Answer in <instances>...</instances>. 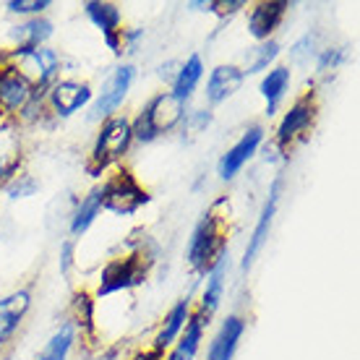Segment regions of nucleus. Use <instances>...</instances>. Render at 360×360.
I'll return each instance as SVG.
<instances>
[{"label":"nucleus","instance_id":"obj_6","mask_svg":"<svg viewBox=\"0 0 360 360\" xmlns=\"http://www.w3.org/2000/svg\"><path fill=\"white\" fill-rule=\"evenodd\" d=\"M149 269H152V264L144 262V259L136 256V253H126V256L110 259V262L105 264L102 274H99L97 290H94V300H102V297H110V295H120V292H128V290L144 285V279L149 277Z\"/></svg>","mask_w":360,"mask_h":360},{"label":"nucleus","instance_id":"obj_36","mask_svg":"<svg viewBox=\"0 0 360 360\" xmlns=\"http://www.w3.org/2000/svg\"><path fill=\"white\" fill-rule=\"evenodd\" d=\"M131 360H165V355H162V352H154L152 347H149V350H144V352H139V355H134Z\"/></svg>","mask_w":360,"mask_h":360},{"label":"nucleus","instance_id":"obj_21","mask_svg":"<svg viewBox=\"0 0 360 360\" xmlns=\"http://www.w3.org/2000/svg\"><path fill=\"white\" fill-rule=\"evenodd\" d=\"M290 82H292L290 65H271L269 71L264 73L262 84H259V94H262L264 102H266V115L269 117L279 112V105L285 102Z\"/></svg>","mask_w":360,"mask_h":360},{"label":"nucleus","instance_id":"obj_28","mask_svg":"<svg viewBox=\"0 0 360 360\" xmlns=\"http://www.w3.org/2000/svg\"><path fill=\"white\" fill-rule=\"evenodd\" d=\"M47 8H53L50 0H8L6 3V11H8L11 16H18V18L45 16Z\"/></svg>","mask_w":360,"mask_h":360},{"label":"nucleus","instance_id":"obj_3","mask_svg":"<svg viewBox=\"0 0 360 360\" xmlns=\"http://www.w3.org/2000/svg\"><path fill=\"white\" fill-rule=\"evenodd\" d=\"M3 55H6V60H8L39 94H45V91L60 79L63 58H60V53L53 50L50 45L8 47V50H3Z\"/></svg>","mask_w":360,"mask_h":360},{"label":"nucleus","instance_id":"obj_7","mask_svg":"<svg viewBox=\"0 0 360 360\" xmlns=\"http://www.w3.org/2000/svg\"><path fill=\"white\" fill-rule=\"evenodd\" d=\"M136 82V68L131 63H120L112 68L105 84L99 86V91L91 99V110L89 117L91 120H108V117L117 115V110L123 108V102L131 94V86Z\"/></svg>","mask_w":360,"mask_h":360},{"label":"nucleus","instance_id":"obj_27","mask_svg":"<svg viewBox=\"0 0 360 360\" xmlns=\"http://www.w3.org/2000/svg\"><path fill=\"white\" fill-rule=\"evenodd\" d=\"M279 42L277 39H266V42H256V47H251L248 53H245V63L240 65L243 68L245 76H251V73H262V71H269L274 60L279 58Z\"/></svg>","mask_w":360,"mask_h":360},{"label":"nucleus","instance_id":"obj_22","mask_svg":"<svg viewBox=\"0 0 360 360\" xmlns=\"http://www.w3.org/2000/svg\"><path fill=\"white\" fill-rule=\"evenodd\" d=\"M207 282H204V290H201V297H198L196 311H201L204 316H212L219 311V303H222V295H225V279H227V256L222 262H217L212 269L204 274Z\"/></svg>","mask_w":360,"mask_h":360},{"label":"nucleus","instance_id":"obj_18","mask_svg":"<svg viewBox=\"0 0 360 360\" xmlns=\"http://www.w3.org/2000/svg\"><path fill=\"white\" fill-rule=\"evenodd\" d=\"M245 319L238 314H230L219 324L217 334L212 337V342H209V350H207V360H233L235 352H238V345L243 340L245 334Z\"/></svg>","mask_w":360,"mask_h":360},{"label":"nucleus","instance_id":"obj_35","mask_svg":"<svg viewBox=\"0 0 360 360\" xmlns=\"http://www.w3.org/2000/svg\"><path fill=\"white\" fill-rule=\"evenodd\" d=\"M178 68H180V63H167V65H162V68H160V76L165 79V84H167V86H172L175 76H178Z\"/></svg>","mask_w":360,"mask_h":360},{"label":"nucleus","instance_id":"obj_30","mask_svg":"<svg viewBox=\"0 0 360 360\" xmlns=\"http://www.w3.org/2000/svg\"><path fill=\"white\" fill-rule=\"evenodd\" d=\"M209 126H212V110H191V112H186L183 123H180L183 136H188V139L204 134Z\"/></svg>","mask_w":360,"mask_h":360},{"label":"nucleus","instance_id":"obj_33","mask_svg":"<svg viewBox=\"0 0 360 360\" xmlns=\"http://www.w3.org/2000/svg\"><path fill=\"white\" fill-rule=\"evenodd\" d=\"M243 8H248L245 0H209L207 13H214L219 18H230L235 13H240Z\"/></svg>","mask_w":360,"mask_h":360},{"label":"nucleus","instance_id":"obj_32","mask_svg":"<svg viewBox=\"0 0 360 360\" xmlns=\"http://www.w3.org/2000/svg\"><path fill=\"white\" fill-rule=\"evenodd\" d=\"M316 55H319V50H316V32L303 34L295 45L290 47V60H292V63H308Z\"/></svg>","mask_w":360,"mask_h":360},{"label":"nucleus","instance_id":"obj_9","mask_svg":"<svg viewBox=\"0 0 360 360\" xmlns=\"http://www.w3.org/2000/svg\"><path fill=\"white\" fill-rule=\"evenodd\" d=\"M84 16L91 21V27L97 29L108 50L115 58L123 55V11L117 3H108V0H89L82 6Z\"/></svg>","mask_w":360,"mask_h":360},{"label":"nucleus","instance_id":"obj_2","mask_svg":"<svg viewBox=\"0 0 360 360\" xmlns=\"http://www.w3.org/2000/svg\"><path fill=\"white\" fill-rule=\"evenodd\" d=\"M227 256V233H225V217L209 209L193 227L186 248V262H188L193 274H207L217 262Z\"/></svg>","mask_w":360,"mask_h":360},{"label":"nucleus","instance_id":"obj_31","mask_svg":"<svg viewBox=\"0 0 360 360\" xmlns=\"http://www.w3.org/2000/svg\"><path fill=\"white\" fill-rule=\"evenodd\" d=\"M347 50L345 47H324L316 55V73H332L345 63Z\"/></svg>","mask_w":360,"mask_h":360},{"label":"nucleus","instance_id":"obj_11","mask_svg":"<svg viewBox=\"0 0 360 360\" xmlns=\"http://www.w3.org/2000/svg\"><path fill=\"white\" fill-rule=\"evenodd\" d=\"M34 97V86L6 60V55L0 53V115L8 120H16L21 110L27 108Z\"/></svg>","mask_w":360,"mask_h":360},{"label":"nucleus","instance_id":"obj_19","mask_svg":"<svg viewBox=\"0 0 360 360\" xmlns=\"http://www.w3.org/2000/svg\"><path fill=\"white\" fill-rule=\"evenodd\" d=\"M209 321H212L209 316H204L201 311L193 308L188 324H186L183 334L178 337V342L167 350V358L165 360H196L198 350H201V342H204V334L209 329Z\"/></svg>","mask_w":360,"mask_h":360},{"label":"nucleus","instance_id":"obj_8","mask_svg":"<svg viewBox=\"0 0 360 360\" xmlns=\"http://www.w3.org/2000/svg\"><path fill=\"white\" fill-rule=\"evenodd\" d=\"M42 99H45L47 115L53 120H65V117L82 112L86 105H91L94 89L89 82H82V79H58L42 94Z\"/></svg>","mask_w":360,"mask_h":360},{"label":"nucleus","instance_id":"obj_17","mask_svg":"<svg viewBox=\"0 0 360 360\" xmlns=\"http://www.w3.org/2000/svg\"><path fill=\"white\" fill-rule=\"evenodd\" d=\"M243 82H245V73L240 65H235V63L217 65V68H212V73H209L204 97H207L209 105H222V102H227L235 91L243 86Z\"/></svg>","mask_w":360,"mask_h":360},{"label":"nucleus","instance_id":"obj_12","mask_svg":"<svg viewBox=\"0 0 360 360\" xmlns=\"http://www.w3.org/2000/svg\"><path fill=\"white\" fill-rule=\"evenodd\" d=\"M279 193H282V178H274L269 186V196L264 201L262 212H259V219H256V227H253V233L248 235V243H245V251H243V271H248L256 264V259L262 256L264 245L269 240V233H271V225H274V217H277V207H279Z\"/></svg>","mask_w":360,"mask_h":360},{"label":"nucleus","instance_id":"obj_23","mask_svg":"<svg viewBox=\"0 0 360 360\" xmlns=\"http://www.w3.org/2000/svg\"><path fill=\"white\" fill-rule=\"evenodd\" d=\"M94 319H97V300L91 292L86 290H79V292H73L71 297V306H68V321L76 326V332L79 337H86L89 340L91 334H94Z\"/></svg>","mask_w":360,"mask_h":360},{"label":"nucleus","instance_id":"obj_20","mask_svg":"<svg viewBox=\"0 0 360 360\" xmlns=\"http://www.w3.org/2000/svg\"><path fill=\"white\" fill-rule=\"evenodd\" d=\"M53 37V21L47 16L21 18L8 29L11 47H42Z\"/></svg>","mask_w":360,"mask_h":360},{"label":"nucleus","instance_id":"obj_10","mask_svg":"<svg viewBox=\"0 0 360 360\" xmlns=\"http://www.w3.org/2000/svg\"><path fill=\"white\" fill-rule=\"evenodd\" d=\"M264 141H266V128H264L262 123L248 126L243 131V136H240V139L219 157V162H217V175H219L222 180H233L235 175L243 170L245 165L259 154Z\"/></svg>","mask_w":360,"mask_h":360},{"label":"nucleus","instance_id":"obj_24","mask_svg":"<svg viewBox=\"0 0 360 360\" xmlns=\"http://www.w3.org/2000/svg\"><path fill=\"white\" fill-rule=\"evenodd\" d=\"M99 212H102V191H99V186H94L73 209L71 225H68L73 238H82L84 233H89V227L97 222Z\"/></svg>","mask_w":360,"mask_h":360},{"label":"nucleus","instance_id":"obj_29","mask_svg":"<svg viewBox=\"0 0 360 360\" xmlns=\"http://www.w3.org/2000/svg\"><path fill=\"white\" fill-rule=\"evenodd\" d=\"M37 188H39V180L34 178V175H29V172H18V175H13V178L6 183V193H8L11 198H29L34 196Z\"/></svg>","mask_w":360,"mask_h":360},{"label":"nucleus","instance_id":"obj_1","mask_svg":"<svg viewBox=\"0 0 360 360\" xmlns=\"http://www.w3.org/2000/svg\"><path fill=\"white\" fill-rule=\"evenodd\" d=\"M131 146H134V131H131V117L126 112H117V115L102 120L97 136H94V144H91L89 162H86L89 175L99 178L108 170H112L115 165L126 160Z\"/></svg>","mask_w":360,"mask_h":360},{"label":"nucleus","instance_id":"obj_13","mask_svg":"<svg viewBox=\"0 0 360 360\" xmlns=\"http://www.w3.org/2000/svg\"><path fill=\"white\" fill-rule=\"evenodd\" d=\"M139 112L146 117V123L154 128V134L165 136V134H172L183 123V117H186L188 110H186L183 99L175 97L170 89H165V91H157Z\"/></svg>","mask_w":360,"mask_h":360},{"label":"nucleus","instance_id":"obj_16","mask_svg":"<svg viewBox=\"0 0 360 360\" xmlns=\"http://www.w3.org/2000/svg\"><path fill=\"white\" fill-rule=\"evenodd\" d=\"M191 314H193V303H191L188 297L178 300V303L165 314L160 326H157V332H154V337H152V350L162 352V355L170 350L172 345L178 342V337L183 334L186 324H188Z\"/></svg>","mask_w":360,"mask_h":360},{"label":"nucleus","instance_id":"obj_14","mask_svg":"<svg viewBox=\"0 0 360 360\" xmlns=\"http://www.w3.org/2000/svg\"><path fill=\"white\" fill-rule=\"evenodd\" d=\"M29 308H32V290L29 288H16L0 295V350H6L16 340Z\"/></svg>","mask_w":360,"mask_h":360},{"label":"nucleus","instance_id":"obj_26","mask_svg":"<svg viewBox=\"0 0 360 360\" xmlns=\"http://www.w3.org/2000/svg\"><path fill=\"white\" fill-rule=\"evenodd\" d=\"M201 79H204V60H201V55H191V58H186V60L180 63L178 76H175L170 91L178 99L188 102V99L193 97L196 86L201 84Z\"/></svg>","mask_w":360,"mask_h":360},{"label":"nucleus","instance_id":"obj_5","mask_svg":"<svg viewBox=\"0 0 360 360\" xmlns=\"http://www.w3.org/2000/svg\"><path fill=\"white\" fill-rule=\"evenodd\" d=\"M316 117H319V97H316V91H303V94L282 112L271 144L279 146L282 152L288 154L295 144L306 141L308 134H311L316 126Z\"/></svg>","mask_w":360,"mask_h":360},{"label":"nucleus","instance_id":"obj_15","mask_svg":"<svg viewBox=\"0 0 360 360\" xmlns=\"http://www.w3.org/2000/svg\"><path fill=\"white\" fill-rule=\"evenodd\" d=\"M248 8H251L248 11V34L256 42H266V39H274V32L282 27L290 3H285V0H259Z\"/></svg>","mask_w":360,"mask_h":360},{"label":"nucleus","instance_id":"obj_25","mask_svg":"<svg viewBox=\"0 0 360 360\" xmlns=\"http://www.w3.org/2000/svg\"><path fill=\"white\" fill-rule=\"evenodd\" d=\"M76 340H79V332H76V326L65 319L63 324L53 332V337L47 340L45 347H42V352H39L34 360H71V352H73V347H76Z\"/></svg>","mask_w":360,"mask_h":360},{"label":"nucleus","instance_id":"obj_4","mask_svg":"<svg viewBox=\"0 0 360 360\" xmlns=\"http://www.w3.org/2000/svg\"><path fill=\"white\" fill-rule=\"evenodd\" d=\"M102 191V209L115 217H134L141 207L149 204V193L126 167H117L112 175L99 183Z\"/></svg>","mask_w":360,"mask_h":360},{"label":"nucleus","instance_id":"obj_34","mask_svg":"<svg viewBox=\"0 0 360 360\" xmlns=\"http://www.w3.org/2000/svg\"><path fill=\"white\" fill-rule=\"evenodd\" d=\"M73 253H76V243H73V238H71V240H65V243L60 245V271H63V277L71 274Z\"/></svg>","mask_w":360,"mask_h":360}]
</instances>
